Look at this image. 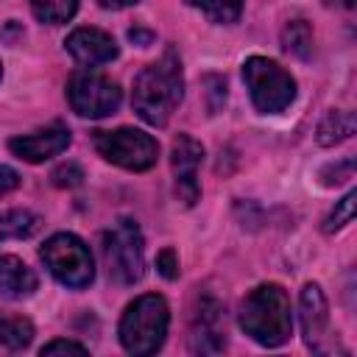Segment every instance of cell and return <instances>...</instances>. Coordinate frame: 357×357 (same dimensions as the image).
Wrapping results in <instances>:
<instances>
[{
	"mask_svg": "<svg viewBox=\"0 0 357 357\" xmlns=\"http://www.w3.org/2000/svg\"><path fill=\"white\" fill-rule=\"evenodd\" d=\"M39 279L36 273L14 254H3L0 257V293L6 298H14V301H22L28 296H33Z\"/></svg>",
	"mask_w": 357,
	"mask_h": 357,
	"instance_id": "14",
	"label": "cell"
},
{
	"mask_svg": "<svg viewBox=\"0 0 357 357\" xmlns=\"http://www.w3.org/2000/svg\"><path fill=\"white\" fill-rule=\"evenodd\" d=\"M354 134V114L351 112H329L321 123H318V145L329 148L335 142H343Z\"/></svg>",
	"mask_w": 357,
	"mask_h": 357,
	"instance_id": "17",
	"label": "cell"
},
{
	"mask_svg": "<svg viewBox=\"0 0 357 357\" xmlns=\"http://www.w3.org/2000/svg\"><path fill=\"white\" fill-rule=\"evenodd\" d=\"M329 3H335V0H329ZM343 6H354V0H343Z\"/></svg>",
	"mask_w": 357,
	"mask_h": 357,
	"instance_id": "30",
	"label": "cell"
},
{
	"mask_svg": "<svg viewBox=\"0 0 357 357\" xmlns=\"http://www.w3.org/2000/svg\"><path fill=\"white\" fill-rule=\"evenodd\" d=\"M201 162H204V145L192 139L190 134H178L173 139L170 165H173V178H176V195L184 206H192L201 198V184H198Z\"/></svg>",
	"mask_w": 357,
	"mask_h": 357,
	"instance_id": "9",
	"label": "cell"
},
{
	"mask_svg": "<svg viewBox=\"0 0 357 357\" xmlns=\"http://www.w3.org/2000/svg\"><path fill=\"white\" fill-rule=\"evenodd\" d=\"M17 184H20L17 170H11V167L0 165V195H6V192H11V190H17Z\"/></svg>",
	"mask_w": 357,
	"mask_h": 357,
	"instance_id": "27",
	"label": "cell"
},
{
	"mask_svg": "<svg viewBox=\"0 0 357 357\" xmlns=\"http://www.w3.org/2000/svg\"><path fill=\"white\" fill-rule=\"evenodd\" d=\"M39 257L45 268L53 273V279L70 290H84L95 279V262H92L89 245L70 231L47 237L45 245L39 248Z\"/></svg>",
	"mask_w": 357,
	"mask_h": 357,
	"instance_id": "5",
	"label": "cell"
},
{
	"mask_svg": "<svg viewBox=\"0 0 357 357\" xmlns=\"http://www.w3.org/2000/svg\"><path fill=\"white\" fill-rule=\"evenodd\" d=\"M92 142H95V151L106 162H112L123 170H134V173L151 170L159 159V142L139 128L95 131Z\"/></svg>",
	"mask_w": 357,
	"mask_h": 357,
	"instance_id": "7",
	"label": "cell"
},
{
	"mask_svg": "<svg viewBox=\"0 0 357 357\" xmlns=\"http://www.w3.org/2000/svg\"><path fill=\"white\" fill-rule=\"evenodd\" d=\"M184 100V75H181V61L173 47L165 50V56L153 64H148L137 78H134V95L131 106L134 112L148 123V126H167L178 103Z\"/></svg>",
	"mask_w": 357,
	"mask_h": 357,
	"instance_id": "1",
	"label": "cell"
},
{
	"mask_svg": "<svg viewBox=\"0 0 357 357\" xmlns=\"http://www.w3.org/2000/svg\"><path fill=\"white\" fill-rule=\"evenodd\" d=\"M42 226V218L31 209H8L0 215V237L3 240H25L36 234Z\"/></svg>",
	"mask_w": 357,
	"mask_h": 357,
	"instance_id": "16",
	"label": "cell"
},
{
	"mask_svg": "<svg viewBox=\"0 0 357 357\" xmlns=\"http://www.w3.org/2000/svg\"><path fill=\"white\" fill-rule=\"evenodd\" d=\"M190 349L195 354H220L226 349V329H223V307L204 296L198 298V307L192 312V335Z\"/></svg>",
	"mask_w": 357,
	"mask_h": 357,
	"instance_id": "10",
	"label": "cell"
},
{
	"mask_svg": "<svg viewBox=\"0 0 357 357\" xmlns=\"http://www.w3.org/2000/svg\"><path fill=\"white\" fill-rule=\"evenodd\" d=\"M243 81L248 86L251 103L262 114H279L284 112L296 98V81L293 75L279 67L273 59L251 56L243 64Z\"/></svg>",
	"mask_w": 357,
	"mask_h": 357,
	"instance_id": "4",
	"label": "cell"
},
{
	"mask_svg": "<svg viewBox=\"0 0 357 357\" xmlns=\"http://www.w3.org/2000/svg\"><path fill=\"white\" fill-rule=\"evenodd\" d=\"M240 326L259 346L268 349L282 346L293 332V312L287 293L273 282L254 287L240 304Z\"/></svg>",
	"mask_w": 357,
	"mask_h": 357,
	"instance_id": "2",
	"label": "cell"
},
{
	"mask_svg": "<svg viewBox=\"0 0 357 357\" xmlns=\"http://www.w3.org/2000/svg\"><path fill=\"white\" fill-rule=\"evenodd\" d=\"M42 354H86V346L75 343V340H50L42 346Z\"/></svg>",
	"mask_w": 357,
	"mask_h": 357,
	"instance_id": "26",
	"label": "cell"
},
{
	"mask_svg": "<svg viewBox=\"0 0 357 357\" xmlns=\"http://www.w3.org/2000/svg\"><path fill=\"white\" fill-rule=\"evenodd\" d=\"M298 315H301V332H304V343L312 351L324 349V337L329 329V304L326 296L321 290V284L310 282L301 287L298 296Z\"/></svg>",
	"mask_w": 357,
	"mask_h": 357,
	"instance_id": "12",
	"label": "cell"
},
{
	"mask_svg": "<svg viewBox=\"0 0 357 357\" xmlns=\"http://www.w3.org/2000/svg\"><path fill=\"white\" fill-rule=\"evenodd\" d=\"M351 176H354V159H340V162L326 165V167L321 170V181H324L326 187L343 184V181H349Z\"/></svg>",
	"mask_w": 357,
	"mask_h": 357,
	"instance_id": "22",
	"label": "cell"
},
{
	"mask_svg": "<svg viewBox=\"0 0 357 357\" xmlns=\"http://www.w3.org/2000/svg\"><path fill=\"white\" fill-rule=\"evenodd\" d=\"M75 8H78V0H31L33 17L47 25H61V22L73 20Z\"/></svg>",
	"mask_w": 357,
	"mask_h": 357,
	"instance_id": "20",
	"label": "cell"
},
{
	"mask_svg": "<svg viewBox=\"0 0 357 357\" xmlns=\"http://www.w3.org/2000/svg\"><path fill=\"white\" fill-rule=\"evenodd\" d=\"M156 271H159L165 279H178V257H176L173 248L159 251V257H156Z\"/></svg>",
	"mask_w": 357,
	"mask_h": 357,
	"instance_id": "25",
	"label": "cell"
},
{
	"mask_svg": "<svg viewBox=\"0 0 357 357\" xmlns=\"http://www.w3.org/2000/svg\"><path fill=\"white\" fill-rule=\"evenodd\" d=\"M103 257L109 276L120 284H134L145 273V248L142 231L131 218H120L103 234Z\"/></svg>",
	"mask_w": 357,
	"mask_h": 357,
	"instance_id": "6",
	"label": "cell"
},
{
	"mask_svg": "<svg viewBox=\"0 0 357 357\" xmlns=\"http://www.w3.org/2000/svg\"><path fill=\"white\" fill-rule=\"evenodd\" d=\"M70 139H73V137H70V128L61 126V123H56V126H50V128L33 131V134L14 137V139L8 142V148H11L14 156H20V159H25V162H31V165H39V162L53 159V156H59L61 151H67Z\"/></svg>",
	"mask_w": 357,
	"mask_h": 357,
	"instance_id": "11",
	"label": "cell"
},
{
	"mask_svg": "<svg viewBox=\"0 0 357 357\" xmlns=\"http://www.w3.org/2000/svg\"><path fill=\"white\" fill-rule=\"evenodd\" d=\"M0 78H3V64H0Z\"/></svg>",
	"mask_w": 357,
	"mask_h": 357,
	"instance_id": "31",
	"label": "cell"
},
{
	"mask_svg": "<svg viewBox=\"0 0 357 357\" xmlns=\"http://www.w3.org/2000/svg\"><path fill=\"white\" fill-rule=\"evenodd\" d=\"M50 178H53L56 187L73 190V187H78V184L84 181V170H81L75 162H67V165H59V167L50 173Z\"/></svg>",
	"mask_w": 357,
	"mask_h": 357,
	"instance_id": "23",
	"label": "cell"
},
{
	"mask_svg": "<svg viewBox=\"0 0 357 357\" xmlns=\"http://www.w3.org/2000/svg\"><path fill=\"white\" fill-rule=\"evenodd\" d=\"M187 3L215 25L237 22V17L243 14V0H187Z\"/></svg>",
	"mask_w": 357,
	"mask_h": 357,
	"instance_id": "19",
	"label": "cell"
},
{
	"mask_svg": "<svg viewBox=\"0 0 357 357\" xmlns=\"http://www.w3.org/2000/svg\"><path fill=\"white\" fill-rule=\"evenodd\" d=\"M167 324H170L167 301L159 293H145L126 307L117 329L120 343L134 357L156 354L167 337Z\"/></svg>",
	"mask_w": 357,
	"mask_h": 357,
	"instance_id": "3",
	"label": "cell"
},
{
	"mask_svg": "<svg viewBox=\"0 0 357 357\" xmlns=\"http://www.w3.org/2000/svg\"><path fill=\"white\" fill-rule=\"evenodd\" d=\"M354 201H357V192L351 190V192H346L340 201H337V206L329 212V218L324 220V231L326 234H332V231H340L346 223H351V218H354Z\"/></svg>",
	"mask_w": 357,
	"mask_h": 357,
	"instance_id": "21",
	"label": "cell"
},
{
	"mask_svg": "<svg viewBox=\"0 0 357 357\" xmlns=\"http://www.w3.org/2000/svg\"><path fill=\"white\" fill-rule=\"evenodd\" d=\"M128 36H131V42H142V47L153 42V33H145V31H128Z\"/></svg>",
	"mask_w": 357,
	"mask_h": 357,
	"instance_id": "28",
	"label": "cell"
},
{
	"mask_svg": "<svg viewBox=\"0 0 357 357\" xmlns=\"http://www.w3.org/2000/svg\"><path fill=\"white\" fill-rule=\"evenodd\" d=\"M282 47L296 59H310V53H312V28L304 20H290L282 31Z\"/></svg>",
	"mask_w": 357,
	"mask_h": 357,
	"instance_id": "18",
	"label": "cell"
},
{
	"mask_svg": "<svg viewBox=\"0 0 357 357\" xmlns=\"http://www.w3.org/2000/svg\"><path fill=\"white\" fill-rule=\"evenodd\" d=\"M204 86H206V95H209V112L215 114L226 103V81L220 75H206Z\"/></svg>",
	"mask_w": 357,
	"mask_h": 357,
	"instance_id": "24",
	"label": "cell"
},
{
	"mask_svg": "<svg viewBox=\"0 0 357 357\" xmlns=\"http://www.w3.org/2000/svg\"><path fill=\"white\" fill-rule=\"evenodd\" d=\"M31 340H33V324L25 315L0 310V346H6L8 351H22L31 346Z\"/></svg>",
	"mask_w": 357,
	"mask_h": 357,
	"instance_id": "15",
	"label": "cell"
},
{
	"mask_svg": "<svg viewBox=\"0 0 357 357\" xmlns=\"http://www.w3.org/2000/svg\"><path fill=\"white\" fill-rule=\"evenodd\" d=\"M103 8H126V6H134L139 0H98Z\"/></svg>",
	"mask_w": 357,
	"mask_h": 357,
	"instance_id": "29",
	"label": "cell"
},
{
	"mask_svg": "<svg viewBox=\"0 0 357 357\" xmlns=\"http://www.w3.org/2000/svg\"><path fill=\"white\" fill-rule=\"evenodd\" d=\"M67 50L70 56L81 64V67H98V64H106L112 59H117V45L114 39L100 31V28H75L70 36H67Z\"/></svg>",
	"mask_w": 357,
	"mask_h": 357,
	"instance_id": "13",
	"label": "cell"
},
{
	"mask_svg": "<svg viewBox=\"0 0 357 357\" xmlns=\"http://www.w3.org/2000/svg\"><path fill=\"white\" fill-rule=\"evenodd\" d=\"M67 100L78 117L98 120V117H109L120 109L123 92L106 75L81 70L67 81Z\"/></svg>",
	"mask_w": 357,
	"mask_h": 357,
	"instance_id": "8",
	"label": "cell"
}]
</instances>
